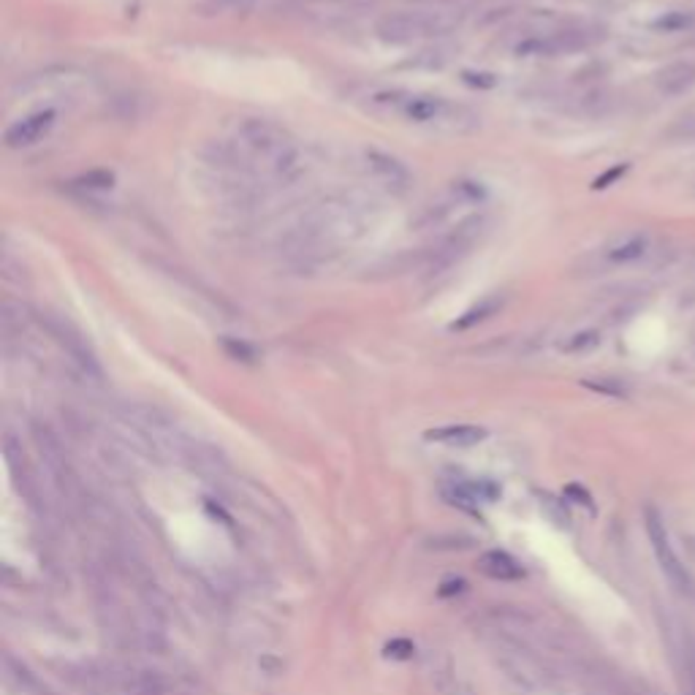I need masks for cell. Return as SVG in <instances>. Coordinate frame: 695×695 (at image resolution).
I'll return each mask as SVG.
<instances>
[{"label": "cell", "mask_w": 695, "mask_h": 695, "mask_svg": "<svg viewBox=\"0 0 695 695\" xmlns=\"http://www.w3.org/2000/svg\"><path fill=\"white\" fill-rule=\"evenodd\" d=\"M239 138L253 158L272 163L277 172L291 169L297 161V153L286 138V133L277 125H272L269 120H245L239 128Z\"/></svg>", "instance_id": "1"}, {"label": "cell", "mask_w": 695, "mask_h": 695, "mask_svg": "<svg viewBox=\"0 0 695 695\" xmlns=\"http://www.w3.org/2000/svg\"><path fill=\"white\" fill-rule=\"evenodd\" d=\"M448 30V22L440 14H427V12H399V14H386L378 20L375 33L381 41L389 44H410L422 41L432 36H443Z\"/></svg>", "instance_id": "2"}, {"label": "cell", "mask_w": 695, "mask_h": 695, "mask_svg": "<svg viewBox=\"0 0 695 695\" xmlns=\"http://www.w3.org/2000/svg\"><path fill=\"white\" fill-rule=\"evenodd\" d=\"M644 527H647V535H649V543L655 548V557L660 563V571L666 574V579L671 582V587L676 592H690L692 582H690V574L687 568L682 565L679 554L674 551L671 546V538H668V530H666V522L660 516L657 508L647 506L644 508Z\"/></svg>", "instance_id": "3"}, {"label": "cell", "mask_w": 695, "mask_h": 695, "mask_svg": "<svg viewBox=\"0 0 695 695\" xmlns=\"http://www.w3.org/2000/svg\"><path fill=\"white\" fill-rule=\"evenodd\" d=\"M46 329H49V334L54 337V342H57L63 351L71 356L88 375L101 378V364H98V359H96V354H93V348L85 342V337H82L71 323L57 321V318H46Z\"/></svg>", "instance_id": "4"}, {"label": "cell", "mask_w": 695, "mask_h": 695, "mask_svg": "<svg viewBox=\"0 0 695 695\" xmlns=\"http://www.w3.org/2000/svg\"><path fill=\"white\" fill-rule=\"evenodd\" d=\"M655 250H657V247H655L652 234H647V231H631V234H624V237L614 239V242L606 247L603 258H606L611 266H631V264L647 261L649 255H655Z\"/></svg>", "instance_id": "5"}, {"label": "cell", "mask_w": 695, "mask_h": 695, "mask_svg": "<svg viewBox=\"0 0 695 695\" xmlns=\"http://www.w3.org/2000/svg\"><path fill=\"white\" fill-rule=\"evenodd\" d=\"M655 90L666 98H679L695 90V57H679L655 74Z\"/></svg>", "instance_id": "6"}, {"label": "cell", "mask_w": 695, "mask_h": 695, "mask_svg": "<svg viewBox=\"0 0 695 695\" xmlns=\"http://www.w3.org/2000/svg\"><path fill=\"white\" fill-rule=\"evenodd\" d=\"M590 44V36L584 30H563L554 36H538L527 38L516 46L519 54H563V52H576Z\"/></svg>", "instance_id": "7"}, {"label": "cell", "mask_w": 695, "mask_h": 695, "mask_svg": "<svg viewBox=\"0 0 695 695\" xmlns=\"http://www.w3.org/2000/svg\"><path fill=\"white\" fill-rule=\"evenodd\" d=\"M52 122H54V112H52V109L33 112V114L17 120L14 125H9V130H6V136H4V142H6V147H12V150L30 147V145H36L38 138L52 128Z\"/></svg>", "instance_id": "8"}, {"label": "cell", "mask_w": 695, "mask_h": 695, "mask_svg": "<svg viewBox=\"0 0 695 695\" xmlns=\"http://www.w3.org/2000/svg\"><path fill=\"white\" fill-rule=\"evenodd\" d=\"M443 498L454 506L473 508L475 503H495L500 498V486L492 481H456L446 486Z\"/></svg>", "instance_id": "9"}, {"label": "cell", "mask_w": 695, "mask_h": 695, "mask_svg": "<svg viewBox=\"0 0 695 695\" xmlns=\"http://www.w3.org/2000/svg\"><path fill=\"white\" fill-rule=\"evenodd\" d=\"M478 571L483 576L495 579V582H519V579H524V568L511 557L508 551H500V548L483 551L478 557Z\"/></svg>", "instance_id": "10"}, {"label": "cell", "mask_w": 695, "mask_h": 695, "mask_svg": "<svg viewBox=\"0 0 695 695\" xmlns=\"http://www.w3.org/2000/svg\"><path fill=\"white\" fill-rule=\"evenodd\" d=\"M424 438L430 443H440V446H451V448H470V446H478L486 438V430L473 427V424H451V427L430 430Z\"/></svg>", "instance_id": "11"}, {"label": "cell", "mask_w": 695, "mask_h": 695, "mask_svg": "<svg viewBox=\"0 0 695 695\" xmlns=\"http://www.w3.org/2000/svg\"><path fill=\"white\" fill-rule=\"evenodd\" d=\"M166 679L158 671H130L122 682V695H163Z\"/></svg>", "instance_id": "12"}, {"label": "cell", "mask_w": 695, "mask_h": 695, "mask_svg": "<svg viewBox=\"0 0 695 695\" xmlns=\"http://www.w3.org/2000/svg\"><path fill=\"white\" fill-rule=\"evenodd\" d=\"M448 104L438 96H419L405 104V114L415 122H435L446 114Z\"/></svg>", "instance_id": "13"}, {"label": "cell", "mask_w": 695, "mask_h": 695, "mask_svg": "<svg viewBox=\"0 0 695 695\" xmlns=\"http://www.w3.org/2000/svg\"><path fill=\"white\" fill-rule=\"evenodd\" d=\"M666 145L671 147H695V112L679 114L663 133Z\"/></svg>", "instance_id": "14"}, {"label": "cell", "mask_w": 695, "mask_h": 695, "mask_svg": "<svg viewBox=\"0 0 695 695\" xmlns=\"http://www.w3.org/2000/svg\"><path fill=\"white\" fill-rule=\"evenodd\" d=\"M255 6V0H204L198 6L206 17H226V14H245Z\"/></svg>", "instance_id": "15"}, {"label": "cell", "mask_w": 695, "mask_h": 695, "mask_svg": "<svg viewBox=\"0 0 695 695\" xmlns=\"http://www.w3.org/2000/svg\"><path fill=\"white\" fill-rule=\"evenodd\" d=\"M500 299H486V302H481L478 307H470L465 315H459L454 323H451V329L454 331H465V329H473L475 323H481V321H486L490 315H495L498 310H500Z\"/></svg>", "instance_id": "16"}, {"label": "cell", "mask_w": 695, "mask_h": 695, "mask_svg": "<svg viewBox=\"0 0 695 695\" xmlns=\"http://www.w3.org/2000/svg\"><path fill=\"white\" fill-rule=\"evenodd\" d=\"M6 671H9V679L17 682L25 692H30V695H49L46 687H41V682L36 679V674H30V671H28L22 663H17L12 655H6Z\"/></svg>", "instance_id": "17"}, {"label": "cell", "mask_w": 695, "mask_h": 695, "mask_svg": "<svg viewBox=\"0 0 695 695\" xmlns=\"http://www.w3.org/2000/svg\"><path fill=\"white\" fill-rule=\"evenodd\" d=\"M598 345H600V331H595V329H582V331L571 334V337L563 342V351H565V354H587V351H592V348H598Z\"/></svg>", "instance_id": "18"}, {"label": "cell", "mask_w": 695, "mask_h": 695, "mask_svg": "<svg viewBox=\"0 0 695 695\" xmlns=\"http://www.w3.org/2000/svg\"><path fill=\"white\" fill-rule=\"evenodd\" d=\"M370 161H373V169L378 174H383L386 180H391V182H405L407 180V172H405V166L399 161H394L389 155H381V153H370Z\"/></svg>", "instance_id": "19"}, {"label": "cell", "mask_w": 695, "mask_h": 695, "mask_svg": "<svg viewBox=\"0 0 695 695\" xmlns=\"http://www.w3.org/2000/svg\"><path fill=\"white\" fill-rule=\"evenodd\" d=\"M223 351L229 354V359H237L242 364H255V359H258L255 348L250 342H245V339H237V337H226L223 339Z\"/></svg>", "instance_id": "20"}, {"label": "cell", "mask_w": 695, "mask_h": 695, "mask_svg": "<svg viewBox=\"0 0 695 695\" xmlns=\"http://www.w3.org/2000/svg\"><path fill=\"white\" fill-rule=\"evenodd\" d=\"M77 185L82 188H90V190H104V188H112L114 185V174L112 172H104V169H96V172H88L77 180Z\"/></svg>", "instance_id": "21"}, {"label": "cell", "mask_w": 695, "mask_h": 695, "mask_svg": "<svg viewBox=\"0 0 695 695\" xmlns=\"http://www.w3.org/2000/svg\"><path fill=\"white\" fill-rule=\"evenodd\" d=\"M413 652H415V647L407 639H394L386 644V657H394V660H410Z\"/></svg>", "instance_id": "22"}, {"label": "cell", "mask_w": 695, "mask_h": 695, "mask_svg": "<svg viewBox=\"0 0 695 695\" xmlns=\"http://www.w3.org/2000/svg\"><path fill=\"white\" fill-rule=\"evenodd\" d=\"M465 82L478 85V88H492V85H495V77H492V74H470V71H465Z\"/></svg>", "instance_id": "23"}, {"label": "cell", "mask_w": 695, "mask_h": 695, "mask_svg": "<svg viewBox=\"0 0 695 695\" xmlns=\"http://www.w3.org/2000/svg\"><path fill=\"white\" fill-rule=\"evenodd\" d=\"M565 495H571V498H576V503H582V506H590V508H592V503H590V495L582 490V486L571 483L568 490H565Z\"/></svg>", "instance_id": "24"}, {"label": "cell", "mask_w": 695, "mask_h": 695, "mask_svg": "<svg viewBox=\"0 0 695 695\" xmlns=\"http://www.w3.org/2000/svg\"><path fill=\"white\" fill-rule=\"evenodd\" d=\"M462 590H465V582H462V579H448V582H443L440 595L448 598V595H454V592H462Z\"/></svg>", "instance_id": "25"}]
</instances>
